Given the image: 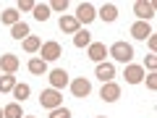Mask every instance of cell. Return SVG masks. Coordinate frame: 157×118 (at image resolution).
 Instances as JSON below:
<instances>
[{
  "instance_id": "cell-1",
  "label": "cell",
  "mask_w": 157,
  "mask_h": 118,
  "mask_svg": "<svg viewBox=\"0 0 157 118\" xmlns=\"http://www.w3.org/2000/svg\"><path fill=\"white\" fill-rule=\"evenodd\" d=\"M60 102H63V97H60V92L58 89H42V95H39V105L42 108H47V110H55V108H60Z\"/></svg>"
},
{
  "instance_id": "cell-2",
  "label": "cell",
  "mask_w": 157,
  "mask_h": 118,
  "mask_svg": "<svg viewBox=\"0 0 157 118\" xmlns=\"http://www.w3.org/2000/svg\"><path fill=\"white\" fill-rule=\"evenodd\" d=\"M107 53H110L115 61H121V63H128L131 58H134V47H131L128 42H115V45H113Z\"/></svg>"
},
{
  "instance_id": "cell-3",
  "label": "cell",
  "mask_w": 157,
  "mask_h": 118,
  "mask_svg": "<svg viewBox=\"0 0 157 118\" xmlns=\"http://www.w3.org/2000/svg\"><path fill=\"white\" fill-rule=\"evenodd\" d=\"M39 55H42V61H45V63H52V61H58V58L63 55V50H60L58 42H45V45L39 47Z\"/></svg>"
},
{
  "instance_id": "cell-4",
  "label": "cell",
  "mask_w": 157,
  "mask_h": 118,
  "mask_svg": "<svg viewBox=\"0 0 157 118\" xmlns=\"http://www.w3.org/2000/svg\"><path fill=\"white\" fill-rule=\"evenodd\" d=\"M134 13L139 16V21H149L155 16V3H147V0H136L134 3Z\"/></svg>"
},
{
  "instance_id": "cell-5",
  "label": "cell",
  "mask_w": 157,
  "mask_h": 118,
  "mask_svg": "<svg viewBox=\"0 0 157 118\" xmlns=\"http://www.w3.org/2000/svg\"><path fill=\"white\" fill-rule=\"evenodd\" d=\"M71 92H73V97H86V95L92 92V84H89V79H84V76L73 79V81H71Z\"/></svg>"
},
{
  "instance_id": "cell-6",
  "label": "cell",
  "mask_w": 157,
  "mask_h": 118,
  "mask_svg": "<svg viewBox=\"0 0 157 118\" xmlns=\"http://www.w3.org/2000/svg\"><path fill=\"white\" fill-rule=\"evenodd\" d=\"M94 18H97L94 6H89V3H81V6H78V11H76V21L78 24H89V21H94Z\"/></svg>"
},
{
  "instance_id": "cell-7",
  "label": "cell",
  "mask_w": 157,
  "mask_h": 118,
  "mask_svg": "<svg viewBox=\"0 0 157 118\" xmlns=\"http://www.w3.org/2000/svg\"><path fill=\"white\" fill-rule=\"evenodd\" d=\"M100 97L105 102H115L118 97H121V87L115 84V81H107V84H102V89H100Z\"/></svg>"
},
{
  "instance_id": "cell-8",
  "label": "cell",
  "mask_w": 157,
  "mask_h": 118,
  "mask_svg": "<svg viewBox=\"0 0 157 118\" xmlns=\"http://www.w3.org/2000/svg\"><path fill=\"white\" fill-rule=\"evenodd\" d=\"M97 79H100L102 84H107V81H113V76H115V66L113 63H97Z\"/></svg>"
},
{
  "instance_id": "cell-9",
  "label": "cell",
  "mask_w": 157,
  "mask_h": 118,
  "mask_svg": "<svg viewBox=\"0 0 157 118\" xmlns=\"http://www.w3.org/2000/svg\"><path fill=\"white\" fill-rule=\"evenodd\" d=\"M123 76H126V81H128V84H139L141 79H144V68H141V66H134V63H131V66H126Z\"/></svg>"
},
{
  "instance_id": "cell-10",
  "label": "cell",
  "mask_w": 157,
  "mask_h": 118,
  "mask_svg": "<svg viewBox=\"0 0 157 118\" xmlns=\"http://www.w3.org/2000/svg\"><path fill=\"white\" fill-rule=\"evenodd\" d=\"M105 55H107L105 42H92V45H89V58L94 63H105Z\"/></svg>"
},
{
  "instance_id": "cell-11",
  "label": "cell",
  "mask_w": 157,
  "mask_h": 118,
  "mask_svg": "<svg viewBox=\"0 0 157 118\" xmlns=\"http://www.w3.org/2000/svg\"><path fill=\"white\" fill-rule=\"evenodd\" d=\"M50 84H52V89H63V87L68 84V73L63 71V68L50 71Z\"/></svg>"
},
{
  "instance_id": "cell-12",
  "label": "cell",
  "mask_w": 157,
  "mask_h": 118,
  "mask_svg": "<svg viewBox=\"0 0 157 118\" xmlns=\"http://www.w3.org/2000/svg\"><path fill=\"white\" fill-rule=\"evenodd\" d=\"M0 68L6 73H16V68H18V58L13 55V53H6V55H0Z\"/></svg>"
},
{
  "instance_id": "cell-13",
  "label": "cell",
  "mask_w": 157,
  "mask_h": 118,
  "mask_svg": "<svg viewBox=\"0 0 157 118\" xmlns=\"http://www.w3.org/2000/svg\"><path fill=\"white\" fill-rule=\"evenodd\" d=\"M131 34H134L136 39H147V37H152V26L147 21H136L134 26H131Z\"/></svg>"
},
{
  "instance_id": "cell-14",
  "label": "cell",
  "mask_w": 157,
  "mask_h": 118,
  "mask_svg": "<svg viewBox=\"0 0 157 118\" xmlns=\"http://www.w3.org/2000/svg\"><path fill=\"white\" fill-rule=\"evenodd\" d=\"M60 32H66V34H76V32H78V21H76V16H63V18H60Z\"/></svg>"
},
{
  "instance_id": "cell-15",
  "label": "cell",
  "mask_w": 157,
  "mask_h": 118,
  "mask_svg": "<svg viewBox=\"0 0 157 118\" xmlns=\"http://www.w3.org/2000/svg\"><path fill=\"white\" fill-rule=\"evenodd\" d=\"M97 16H100L102 21H115V18H118V8L113 6V3H105V6L100 8V13H97Z\"/></svg>"
},
{
  "instance_id": "cell-16",
  "label": "cell",
  "mask_w": 157,
  "mask_h": 118,
  "mask_svg": "<svg viewBox=\"0 0 157 118\" xmlns=\"http://www.w3.org/2000/svg\"><path fill=\"white\" fill-rule=\"evenodd\" d=\"M73 45L76 47H89L92 45V34L86 32V29H78V32L73 34Z\"/></svg>"
},
{
  "instance_id": "cell-17",
  "label": "cell",
  "mask_w": 157,
  "mask_h": 118,
  "mask_svg": "<svg viewBox=\"0 0 157 118\" xmlns=\"http://www.w3.org/2000/svg\"><path fill=\"white\" fill-rule=\"evenodd\" d=\"M0 21H3V24H8V26H16V24L21 21V18H18V11H16V8H8V11H3Z\"/></svg>"
},
{
  "instance_id": "cell-18",
  "label": "cell",
  "mask_w": 157,
  "mask_h": 118,
  "mask_svg": "<svg viewBox=\"0 0 157 118\" xmlns=\"http://www.w3.org/2000/svg\"><path fill=\"white\" fill-rule=\"evenodd\" d=\"M29 71L37 73V76H42V73H47V63L42 61V58H32V61H29Z\"/></svg>"
},
{
  "instance_id": "cell-19",
  "label": "cell",
  "mask_w": 157,
  "mask_h": 118,
  "mask_svg": "<svg viewBox=\"0 0 157 118\" xmlns=\"http://www.w3.org/2000/svg\"><path fill=\"white\" fill-rule=\"evenodd\" d=\"M3 116H6V118H24L21 102H11V105H6V108H3Z\"/></svg>"
},
{
  "instance_id": "cell-20",
  "label": "cell",
  "mask_w": 157,
  "mask_h": 118,
  "mask_svg": "<svg viewBox=\"0 0 157 118\" xmlns=\"http://www.w3.org/2000/svg\"><path fill=\"white\" fill-rule=\"evenodd\" d=\"M29 95H32V87H29V84H16V87H13V97H16V102H24Z\"/></svg>"
},
{
  "instance_id": "cell-21",
  "label": "cell",
  "mask_w": 157,
  "mask_h": 118,
  "mask_svg": "<svg viewBox=\"0 0 157 118\" xmlns=\"http://www.w3.org/2000/svg\"><path fill=\"white\" fill-rule=\"evenodd\" d=\"M11 37H13V39H26V37H29V26H26L24 21H18L16 26H11Z\"/></svg>"
},
{
  "instance_id": "cell-22",
  "label": "cell",
  "mask_w": 157,
  "mask_h": 118,
  "mask_svg": "<svg viewBox=\"0 0 157 118\" xmlns=\"http://www.w3.org/2000/svg\"><path fill=\"white\" fill-rule=\"evenodd\" d=\"M32 13H34V18H37V21H47V18H50V6H45V3H37Z\"/></svg>"
},
{
  "instance_id": "cell-23",
  "label": "cell",
  "mask_w": 157,
  "mask_h": 118,
  "mask_svg": "<svg viewBox=\"0 0 157 118\" xmlns=\"http://www.w3.org/2000/svg\"><path fill=\"white\" fill-rule=\"evenodd\" d=\"M13 87H16V76L13 73L0 76V92H13Z\"/></svg>"
},
{
  "instance_id": "cell-24",
  "label": "cell",
  "mask_w": 157,
  "mask_h": 118,
  "mask_svg": "<svg viewBox=\"0 0 157 118\" xmlns=\"http://www.w3.org/2000/svg\"><path fill=\"white\" fill-rule=\"evenodd\" d=\"M39 47H42V42H39V37H32V34H29V37L24 39V50H26V53H37Z\"/></svg>"
},
{
  "instance_id": "cell-25",
  "label": "cell",
  "mask_w": 157,
  "mask_h": 118,
  "mask_svg": "<svg viewBox=\"0 0 157 118\" xmlns=\"http://www.w3.org/2000/svg\"><path fill=\"white\" fill-rule=\"evenodd\" d=\"M50 118H71V110L68 108H55V110H50Z\"/></svg>"
},
{
  "instance_id": "cell-26",
  "label": "cell",
  "mask_w": 157,
  "mask_h": 118,
  "mask_svg": "<svg viewBox=\"0 0 157 118\" xmlns=\"http://www.w3.org/2000/svg\"><path fill=\"white\" fill-rule=\"evenodd\" d=\"M68 8V0H52L50 3V11H58V13H63Z\"/></svg>"
},
{
  "instance_id": "cell-27",
  "label": "cell",
  "mask_w": 157,
  "mask_h": 118,
  "mask_svg": "<svg viewBox=\"0 0 157 118\" xmlns=\"http://www.w3.org/2000/svg\"><path fill=\"white\" fill-rule=\"evenodd\" d=\"M34 6H37V3H32V0H21V3H18L21 11H34Z\"/></svg>"
},
{
  "instance_id": "cell-28",
  "label": "cell",
  "mask_w": 157,
  "mask_h": 118,
  "mask_svg": "<svg viewBox=\"0 0 157 118\" xmlns=\"http://www.w3.org/2000/svg\"><path fill=\"white\" fill-rule=\"evenodd\" d=\"M147 87H149V89H157V76H155V73L147 76Z\"/></svg>"
},
{
  "instance_id": "cell-29",
  "label": "cell",
  "mask_w": 157,
  "mask_h": 118,
  "mask_svg": "<svg viewBox=\"0 0 157 118\" xmlns=\"http://www.w3.org/2000/svg\"><path fill=\"white\" fill-rule=\"evenodd\" d=\"M147 68H149V71H155V68H157V58L155 55H147Z\"/></svg>"
},
{
  "instance_id": "cell-30",
  "label": "cell",
  "mask_w": 157,
  "mask_h": 118,
  "mask_svg": "<svg viewBox=\"0 0 157 118\" xmlns=\"http://www.w3.org/2000/svg\"><path fill=\"white\" fill-rule=\"evenodd\" d=\"M147 42H149V47H152V50L157 47V37H155V34H152V37H147Z\"/></svg>"
},
{
  "instance_id": "cell-31",
  "label": "cell",
  "mask_w": 157,
  "mask_h": 118,
  "mask_svg": "<svg viewBox=\"0 0 157 118\" xmlns=\"http://www.w3.org/2000/svg\"><path fill=\"white\" fill-rule=\"evenodd\" d=\"M0 118H6V116H3V110H0Z\"/></svg>"
},
{
  "instance_id": "cell-32",
  "label": "cell",
  "mask_w": 157,
  "mask_h": 118,
  "mask_svg": "<svg viewBox=\"0 0 157 118\" xmlns=\"http://www.w3.org/2000/svg\"><path fill=\"white\" fill-rule=\"evenodd\" d=\"M24 118H34V116H24Z\"/></svg>"
},
{
  "instance_id": "cell-33",
  "label": "cell",
  "mask_w": 157,
  "mask_h": 118,
  "mask_svg": "<svg viewBox=\"0 0 157 118\" xmlns=\"http://www.w3.org/2000/svg\"><path fill=\"white\" fill-rule=\"evenodd\" d=\"M100 118H105V116H100Z\"/></svg>"
}]
</instances>
